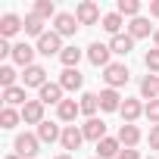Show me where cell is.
I'll return each instance as SVG.
<instances>
[{
	"instance_id": "22",
	"label": "cell",
	"mask_w": 159,
	"mask_h": 159,
	"mask_svg": "<svg viewBox=\"0 0 159 159\" xmlns=\"http://www.w3.org/2000/svg\"><path fill=\"white\" fill-rule=\"evenodd\" d=\"M119 153H122L119 137H103V140L97 143V159H116Z\"/></svg>"
},
{
	"instance_id": "33",
	"label": "cell",
	"mask_w": 159,
	"mask_h": 159,
	"mask_svg": "<svg viewBox=\"0 0 159 159\" xmlns=\"http://www.w3.org/2000/svg\"><path fill=\"white\" fill-rule=\"evenodd\" d=\"M143 66H147L150 75H159V47H153V50L143 53Z\"/></svg>"
},
{
	"instance_id": "4",
	"label": "cell",
	"mask_w": 159,
	"mask_h": 159,
	"mask_svg": "<svg viewBox=\"0 0 159 159\" xmlns=\"http://www.w3.org/2000/svg\"><path fill=\"white\" fill-rule=\"evenodd\" d=\"M143 109H147V103H143L140 97H125V103H122V109H119L122 125H134V122L143 116Z\"/></svg>"
},
{
	"instance_id": "31",
	"label": "cell",
	"mask_w": 159,
	"mask_h": 159,
	"mask_svg": "<svg viewBox=\"0 0 159 159\" xmlns=\"http://www.w3.org/2000/svg\"><path fill=\"white\" fill-rule=\"evenodd\" d=\"M31 13H34V16H41L44 22H47V19H56V16H59V13H56V3H53V0H38Z\"/></svg>"
},
{
	"instance_id": "17",
	"label": "cell",
	"mask_w": 159,
	"mask_h": 159,
	"mask_svg": "<svg viewBox=\"0 0 159 159\" xmlns=\"http://www.w3.org/2000/svg\"><path fill=\"white\" fill-rule=\"evenodd\" d=\"M22 122L25 125H41L44 122V103L41 100H28L22 106Z\"/></svg>"
},
{
	"instance_id": "10",
	"label": "cell",
	"mask_w": 159,
	"mask_h": 159,
	"mask_svg": "<svg viewBox=\"0 0 159 159\" xmlns=\"http://www.w3.org/2000/svg\"><path fill=\"white\" fill-rule=\"evenodd\" d=\"M53 31H56L59 38H72V34L78 31V19H75V13H59V16L53 19Z\"/></svg>"
},
{
	"instance_id": "1",
	"label": "cell",
	"mask_w": 159,
	"mask_h": 159,
	"mask_svg": "<svg viewBox=\"0 0 159 159\" xmlns=\"http://www.w3.org/2000/svg\"><path fill=\"white\" fill-rule=\"evenodd\" d=\"M38 150H41L38 134H28V131L16 134V140H13V153H16V156H22V159H34V156H38Z\"/></svg>"
},
{
	"instance_id": "15",
	"label": "cell",
	"mask_w": 159,
	"mask_h": 159,
	"mask_svg": "<svg viewBox=\"0 0 159 159\" xmlns=\"http://www.w3.org/2000/svg\"><path fill=\"white\" fill-rule=\"evenodd\" d=\"M81 84H84V75L78 69H62V75H59V88L62 91L75 94V91H81Z\"/></svg>"
},
{
	"instance_id": "20",
	"label": "cell",
	"mask_w": 159,
	"mask_h": 159,
	"mask_svg": "<svg viewBox=\"0 0 159 159\" xmlns=\"http://www.w3.org/2000/svg\"><path fill=\"white\" fill-rule=\"evenodd\" d=\"M140 100H147V103L150 100H159V75H150L147 72L140 78Z\"/></svg>"
},
{
	"instance_id": "24",
	"label": "cell",
	"mask_w": 159,
	"mask_h": 159,
	"mask_svg": "<svg viewBox=\"0 0 159 159\" xmlns=\"http://www.w3.org/2000/svg\"><path fill=\"white\" fill-rule=\"evenodd\" d=\"M100 25H103V31H106L109 38H116V34H122V25H125V16H122V13H106Z\"/></svg>"
},
{
	"instance_id": "7",
	"label": "cell",
	"mask_w": 159,
	"mask_h": 159,
	"mask_svg": "<svg viewBox=\"0 0 159 159\" xmlns=\"http://www.w3.org/2000/svg\"><path fill=\"white\" fill-rule=\"evenodd\" d=\"M81 143H84V131H81V125H66V128H62V137H59V147H62L66 153L78 150Z\"/></svg>"
},
{
	"instance_id": "9",
	"label": "cell",
	"mask_w": 159,
	"mask_h": 159,
	"mask_svg": "<svg viewBox=\"0 0 159 159\" xmlns=\"http://www.w3.org/2000/svg\"><path fill=\"white\" fill-rule=\"evenodd\" d=\"M22 28H25V19H19L16 13H3V16H0V38H3V41H10Z\"/></svg>"
},
{
	"instance_id": "25",
	"label": "cell",
	"mask_w": 159,
	"mask_h": 159,
	"mask_svg": "<svg viewBox=\"0 0 159 159\" xmlns=\"http://www.w3.org/2000/svg\"><path fill=\"white\" fill-rule=\"evenodd\" d=\"M81 56H84V50H78L75 44H69V47H66V50L59 53V62H62V69H78Z\"/></svg>"
},
{
	"instance_id": "42",
	"label": "cell",
	"mask_w": 159,
	"mask_h": 159,
	"mask_svg": "<svg viewBox=\"0 0 159 159\" xmlns=\"http://www.w3.org/2000/svg\"><path fill=\"white\" fill-rule=\"evenodd\" d=\"M94 159H97V156H94Z\"/></svg>"
},
{
	"instance_id": "19",
	"label": "cell",
	"mask_w": 159,
	"mask_h": 159,
	"mask_svg": "<svg viewBox=\"0 0 159 159\" xmlns=\"http://www.w3.org/2000/svg\"><path fill=\"white\" fill-rule=\"evenodd\" d=\"M116 137H119V143H122V147L134 150V147L140 143V137H143V134H140V128H137V125H119V134H116Z\"/></svg>"
},
{
	"instance_id": "34",
	"label": "cell",
	"mask_w": 159,
	"mask_h": 159,
	"mask_svg": "<svg viewBox=\"0 0 159 159\" xmlns=\"http://www.w3.org/2000/svg\"><path fill=\"white\" fill-rule=\"evenodd\" d=\"M143 116L150 119V125H159V100H150L147 109H143Z\"/></svg>"
},
{
	"instance_id": "36",
	"label": "cell",
	"mask_w": 159,
	"mask_h": 159,
	"mask_svg": "<svg viewBox=\"0 0 159 159\" xmlns=\"http://www.w3.org/2000/svg\"><path fill=\"white\" fill-rule=\"evenodd\" d=\"M116 159H140V153H137V150H128V147H122V153H119Z\"/></svg>"
},
{
	"instance_id": "26",
	"label": "cell",
	"mask_w": 159,
	"mask_h": 159,
	"mask_svg": "<svg viewBox=\"0 0 159 159\" xmlns=\"http://www.w3.org/2000/svg\"><path fill=\"white\" fill-rule=\"evenodd\" d=\"M3 103H7V106H13V109H16V106L22 109V106L28 103V97H25V88H22V84H16V88L3 91Z\"/></svg>"
},
{
	"instance_id": "40",
	"label": "cell",
	"mask_w": 159,
	"mask_h": 159,
	"mask_svg": "<svg viewBox=\"0 0 159 159\" xmlns=\"http://www.w3.org/2000/svg\"><path fill=\"white\" fill-rule=\"evenodd\" d=\"M153 44H156V47H159V28H156V31H153Z\"/></svg>"
},
{
	"instance_id": "32",
	"label": "cell",
	"mask_w": 159,
	"mask_h": 159,
	"mask_svg": "<svg viewBox=\"0 0 159 159\" xmlns=\"http://www.w3.org/2000/svg\"><path fill=\"white\" fill-rule=\"evenodd\" d=\"M16 69L13 66H0V88H3V91H10V88H16Z\"/></svg>"
},
{
	"instance_id": "8",
	"label": "cell",
	"mask_w": 159,
	"mask_h": 159,
	"mask_svg": "<svg viewBox=\"0 0 159 159\" xmlns=\"http://www.w3.org/2000/svg\"><path fill=\"white\" fill-rule=\"evenodd\" d=\"M62 94H66V91L59 88V81H47V84H44L41 91H38V100H41L44 106H59V103L66 100Z\"/></svg>"
},
{
	"instance_id": "6",
	"label": "cell",
	"mask_w": 159,
	"mask_h": 159,
	"mask_svg": "<svg viewBox=\"0 0 159 159\" xmlns=\"http://www.w3.org/2000/svg\"><path fill=\"white\" fill-rule=\"evenodd\" d=\"M62 50H66V47H62V38H59L53 28H50L44 38H38V53H41V56H59Z\"/></svg>"
},
{
	"instance_id": "18",
	"label": "cell",
	"mask_w": 159,
	"mask_h": 159,
	"mask_svg": "<svg viewBox=\"0 0 159 159\" xmlns=\"http://www.w3.org/2000/svg\"><path fill=\"white\" fill-rule=\"evenodd\" d=\"M34 134H38V140H41V143H56V140L62 137V128H59L56 122H47V119H44V122L38 125V131H34Z\"/></svg>"
},
{
	"instance_id": "35",
	"label": "cell",
	"mask_w": 159,
	"mask_h": 159,
	"mask_svg": "<svg viewBox=\"0 0 159 159\" xmlns=\"http://www.w3.org/2000/svg\"><path fill=\"white\" fill-rule=\"evenodd\" d=\"M147 140H150V150H159V125L150 128V137H147Z\"/></svg>"
},
{
	"instance_id": "41",
	"label": "cell",
	"mask_w": 159,
	"mask_h": 159,
	"mask_svg": "<svg viewBox=\"0 0 159 159\" xmlns=\"http://www.w3.org/2000/svg\"><path fill=\"white\" fill-rule=\"evenodd\" d=\"M7 159H22V156H16V153H10V156H7Z\"/></svg>"
},
{
	"instance_id": "28",
	"label": "cell",
	"mask_w": 159,
	"mask_h": 159,
	"mask_svg": "<svg viewBox=\"0 0 159 159\" xmlns=\"http://www.w3.org/2000/svg\"><path fill=\"white\" fill-rule=\"evenodd\" d=\"M22 122V109H13V106H3V109H0V128H16Z\"/></svg>"
},
{
	"instance_id": "16",
	"label": "cell",
	"mask_w": 159,
	"mask_h": 159,
	"mask_svg": "<svg viewBox=\"0 0 159 159\" xmlns=\"http://www.w3.org/2000/svg\"><path fill=\"white\" fill-rule=\"evenodd\" d=\"M56 116H59V122L75 125V119L81 116V106H78V100H75V97H69V100H62V103L56 106Z\"/></svg>"
},
{
	"instance_id": "11",
	"label": "cell",
	"mask_w": 159,
	"mask_h": 159,
	"mask_svg": "<svg viewBox=\"0 0 159 159\" xmlns=\"http://www.w3.org/2000/svg\"><path fill=\"white\" fill-rule=\"evenodd\" d=\"M44 84H47V69H44V66H38V62H34V66H28V69H25V75H22V88H38V91H41Z\"/></svg>"
},
{
	"instance_id": "38",
	"label": "cell",
	"mask_w": 159,
	"mask_h": 159,
	"mask_svg": "<svg viewBox=\"0 0 159 159\" xmlns=\"http://www.w3.org/2000/svg\"><path fill=\"white\" fill-rule=\"evenodd\" d=\"M150 16H156V19H159V0H153V3H150Z\"/></svg>"
},
{
	"instance_id": "12",
	"label": "cell",
	"mask_w": 159,
	"mask_h": 159,
	"mask_svg": "<svg viewBox=\"0 0 159 159\" xmlns=\"http://www.w3.org/2000/svg\"><path fill=\"white\" fill-rule=\"evenodd\" d=\"M34 53H38V47H31V44H13V62L16 66H22V69H28V66H34Z\"/></svg>"
},
{
	"instance_id": "27",
	"label": "cell",
	"mask_w": 159,
	"mask_h": 159,
	"mask_svg": "<svg viewBox=\"0 0 159 159\" xmlns=\"http://www.w3.org/2000/svg\"><path fill=\"white\" fill-rule=\"evenodd\" d=\"M78 106H81V116L94 119L97 109H100V97H97V94H81V97H78Z\"/></svg>"
},
{
	"instance_id": "2",
	"label": "cell",
	"mask_w": 159,
	"mask_h": 159,
	"mask_svg": "<svg viewBox=\"0 0 159 159\" xmlns=\"http://www.w3.org/2000/svg\"><path fill=\"white\" fill-rule=\"evenodd\" d=\"M128 78H131V72H128L125 62H109V66L103 69V81H106V88H112V91L125 88V84H128Z\"/></svg>"
},
{
	"instance_id": "3",
	"label": "cell",
	"mask_w": 159,
	"mask_h": 159,
	"mask_svg": "<svg viewBox=\"0 0 159 159\" xmlns=\"http://www.w3.org/2000/svg\"><path fill=\"white\" fill-rule=\"evenodd\" d=\"M75 19H78V25H97V22H103L100 7L94 3V0H81V3L75 7Z\"/></svg>"
},
{
	"instance_id": "5",
	"label": "cell",
	"mask_w": 159,
	"mask_h": 159,
	"mask_svg": "<svg viewBox=\"0 0 159 159\" xmlns=\"http://www.w3.org/2000/svg\"><path fill=\"white\" fill-rule=\"evenodd\" d=\"M84 56H88V62H91V66H97V69H106V66L112 62V59H109V56H112L109 44H100V41H94V44L84 50Z\"/></svg>"
},
{
	"instance_id": "21",
	"label": "cell",
	"mask_w": 159,
	"mask_h": 159,
	"mask_svg": "<svg viewBox=\"0 0 159 159\" xmlns=\"http://www.w3.org/2000/svg\"><path fill=\"white\" fill-rule=\"evenodd\" d=\"M153 31H156V28L150 25V19H147V16H137V19H131V22H128V34H131L134 41H140V38H150Z\"/></svg>"
},
{
	"instance_id": "14",
	"label": "cell",
	"mask_w": 159,
	"mask_h": 159,
	"mask_svg": "<svg viewBox=\"0 0 159 159\" xmlns=\"http://www.w3.org/2000/svg\"><path fill=\"white\" fill-rule=\"evenodd\" d=\"M81 131H84V140H94V143H100L103 137H109V134H106V122H103V119H97V116H94V119H88V122L81 125Z\"/></svg>"
},
{
	"instance_id": "37",
	"label": "cell",
	"mask_w": 159,
	"mask_h": 159,
	"mask_svg": "<svg viewBox=\"0 0 159 159\" xmlns=\"http://www.w3.org/2000/svg\"><path fill=\"white\" fill-rule=\"evenodd\" d=\"M0 56H13V44L0 38Z\"/></svg>"
},
{
	"instance_id": "13",
	"label": "cell",
	"mask_w": 159,
	"mask_h": 159,
	"mask_svg": "<svg viewBox=\"0 0 159 159\" xmlns=\"http://www.w3.org/2000/svg\"><path fill=\"white\" fill-rule=\"evenodd\" d=\"M97 97H100V112H119V109H122V103H125V100H122V94H119V91H112V88H103Z\"/></svg>"
},
{
	"instance_id": "23",
	"label": "cell",
	"mask_w": 159,
	"mask_h": 159,
	"mask_svg": "<svg viewBox=\"0 0 159 159\" xmlns=\"http://www.w3.org/2000/svg\"><path fill=\"white\" fill-rule=\"evenodd\" d=\"M109 50L116 56H128L134 50V38L131 34H116V38H109Z\"/></svg>"
},
{
	"instance_id": "39",
	"label": "cell",
	"mask_w": 159,
	"mask_h": 159,
	"mask_svg": "<svg viewBox=\"0 0 159 159\" xmlns=\"http://www.w3.org/2000/svg\"><path fill=\"white\" fill-rule=\"evenodd\" d=\"M53 159H75L72 153H59V156H53Z\"/></svg>"
},
{
	"instance_id": "29",
	"label": "cell",
	"mask_w": 159,
	"mask_h": 159,
	"mask_svg": "<svg viewBox=\"0 0 159 159\" xmlns=\"http://www.w3.org/2000/svg\"><path fill=\"white\" fill-rule=\"evenodd\" d=\"M25 34H31V38H44V34H47V31H44V19L34 16V13H25Z\"/></svg>"
},
{
	"instance_id": "30",
	"label": "cell",
	"mask_w": 159,
	"mask_h": 159,
	"mask_svg": "<svg viewBox=\"0 0 159 159\" xmlns=\"http://www.w3.org/2000/svg\"><path fill=\"white\" fill-rule=\"evenodd\" d=\"M116 13H122L125 19H137V16H140V0H119V3H116Z\"/></svg>"
}]
</instances>
